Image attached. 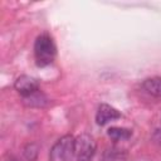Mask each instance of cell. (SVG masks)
Listing matches in <instances>:
<instances>
[{"label": "cell", "mask_w": 161, "mask_h": 161, "mask_svg": "<svg viewBox=\"0 0 161 161\" xmlns=\"http://www.w3.org/2000/svg\"><path fill=\"white\" fill-rule=\"evenodd\" d=\"M74 141L72 135L60 137L50 148L49 161H69L74 155Z\"/></svg>", "instance_id": "cell-2"}, {"label": "cell", "mask_w": 161, "mask_h": 161, "mask_svg": "<svg viewBox=\"0 0 161 161\" xmlns=\"http://www.w3.org/2000/svg\"><path fill=\"white\" fill-rule=\"evenodd\" d=\"M23 103L26 107H30V108H43L48 104V98L39 89V91H36L35 93H33L28 97H23Z\"/></svg>", "instance_id": "cell-6"}, {"label": "cell", "mask_w": 161, "mask_h": 161, "mask_svg": "<svg viewBox=\"0 0 161 161\" xmlns=\"http://www.w3.org/2000/svg\"><path fill=\"white\" fill-rule=\"evenodd\" d=\"M6 161H20V160H19V158H16V157H13V156H11V157H9Z\"/></svg>", "instance_id": "cell-10"}, {"label": "cell", "mask_w": 161, "mask_h": 161, "mask_svg": "<svg viewBox=\"0 0 161 161\" xmlns=\"http://www.w3.org/2000/svg\"><path fill=\"white\" fill-rule=\"evenodd\" d=\"M107 135L114 141H121V140H128L132 136V131L123 127H111L108 128Z\"/></svg>", "instance_id": "cell-8"}, {"label": "cell", "mask_w": 161, "mask_h": 161, "mask_svg": "<svg viewBox=\"0 0 161 161\" xmlns=\"http://www.w3.org/2000/svg\"><path fill=\"white\" fill-rule=\"evenodd\" d=\"M38 150H39V147H38L36 143L26 145L25 148H24V157L26 160H29V161H34L36 158V156H38Z\"/></svg>", "instance_id": "cell-9"}, {"label": "cell", "mask_w": 161, "mask_h": 161, "mask_svg": "<svg viewBox=\"0 0 161 161\" xmlns=\"http://www.w3.org/2000/svg\"><path fill=\"white\" fill-rule=\"evenodd\" d=\"M119 117H121L119 111H117L114 107H112L107 103H102L98 107V111H97V114H96V121L99 126H104L109 121L118 119Z\"/></svg>", "instance_id": "cell-5"}, {"label": "cell", "mask_w": 161, "mask_h": 161, "mask_svg": "<svg viewBox=\"0 0 161 161\" xmlns=\"http://www.w3.org/2000/svg\"><path fill=\"white\" fill-rule=\"evenodd\" d=\"M16 92L21 96V97H28L33 93H35L36 91H39V82L30 77V75H20L14 84Z\"/></svg>", "instance_id": "cell-4"}, {"label": "cell", "mask_w": 161, "mask_h": 161, "mask_svg": "<svg viewBox=\"0 0 161 161\" xmlns=\"http://www.w3.org/2000/svg\"><path fill=\"white\" fill-rule=\"evenodd\" d=\"M143 89L153 96V97H161V78L160 77H153V78H147L142 83Z\"/></svg>", "instance_id": "cell-7"}, {"label": "cell", "mask_w": 161, "mask_h": 161, "mask_svg": "<svg viewBox=\"0 0 161 161\" xmlns=\"http://www.w3.org/2000/svg\"><path fill=\"white\" fill-rule=\"evenodd\" d=\"M57 54L55 44L50 35L48 34H40L35 39L34 44V55L35 62L39 67H45L53 63Z\"/></svg>", "instance_id": "cell-1"}, {"label": "cell", "mask_w": 161, "mask_h": 161, "mask_svg": "<svg viewBox=\"0 0 161 161\" xmlns=\"http://www.w3.org/2000/svg\"><path fill=\"white\" fill-rule=\"evenodd\" d=\"M96 141L88 133H82L74 141V156L77 161H91L96 152Z\"/></svg>", "instance_id": "cell-3"}]
</instances>
